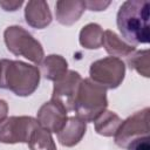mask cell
Wrapping results in <instances>:
<instances>
[{"label":"cell","mask_w":150,"mask_h":150,"mask_svg":"<svg viewBox=\"0 0 150 150\" xmlns=\"http://www.w3.org/2000/svg\"><path fill=\"white\" fill-rule=\"evenodd\" d=\"M128 64L144 77L150 76V55L149 50H138L128 56Z\"/></svg>","instance_id":"ac0fdd59"},{"label":"cell","mask_w":150,"mask_h":150,"mask_svg":"<svg viewBox=\"0 0 150 150\" xmlns=\"http://www.w3.org/2000/svg\"><path fill=\"white\" fill-rule=\"evenodd\" d=\"M149 9L148 0H128L121 5L116 22L127 43L135 46L149 42Z\"/></svg>","instance_id":"6da1fadb"},{"label":"cell","mask_w":150,"mask_h":150,"mask_svg":"<svg viewBox=\"0 0 150 150\" xmlns=\"http://www.w3.org/2000/svg\"><path fill=\"white\" fill-rule=\"evenodd\" d=\"M67 112L68 110L60 101L52 98L40 107L36 121L43 129L48 130L49 132L57 134L68 120Z\"/></svg>","instance_id":"9c48e42d"},{"label":"cell","mask_w":150,"mask_h":150,"mask_svg":"<svg viewBox=\"0 0 150 150\" xmlns=\"http://www.w3.org/2000/svg\"><path fill=\"white\" fill-rule=\"evenodd\" d=\"M110 5V1H84L86 8L90 11H103Z\"/></svg>","instance_id":"ffe728a7"},{"label":"cell","mask_w":150,"mask_h":150,"mask_svg":"<svg viewBox=\"0 0 150 150\" xmlns=\"http://www.w3.org/2000/svg\"><path fill=\"white\" fill-rule=\"evenodd\" d=\"M103 29L97 23H88L80 32V43L87 49H97L102 46Z\"/></svg>","instance_id":"2e32d148"},{"label":"cell","mask_w":150,"mask_h":150,"mask_svg":"<svg viewBox=\"0 0 150 150\" xmlns=\"http://www.w3.org/2000/svg\"><path fill=\"white\" fill-rule=\"evenodd\" d=\"M22 5V1H0V6L5 11H16L18 7Z\"/></svg>","instance_id":"44dd1931"},{"label":"cell","mask_w":150,"mask_h":150,"mask_svg":"<svg viewBox=\"0 0 150 150\" xmlns=\"http://www.w3.org/2000/svg\"><path fill=\"white\" fill-rule=\"evenodd\" d=\"M149 120L150 109L144 108L141 111L129 116L125 121H122L115 136V143L120 148H128V145L136 138L149 136Z\"/></svg>","instance_id":"52a82bcc"},{"label":"cell","mask_w":150,"mask_h":150,"mask_svg":"<svg viewBox=\"0 0 150 150\" xmlns=\"http://www.w3.org/2000/svg\"><path fill=\"white\" fill-rule=\"evenodd\" d=\"M102 46L107 50L109 55L112 57H122V56H129L135 52V46H131L123 41L116 33L112 30H104L103 32V39H102Z\"/></svg>","instance_id":"4fadbf2b"},{"label":"cell","mask_w":150,"mask_h":150,"mask_svg":"<svg viewBox=\"0 0 150 150\" xmlns=\"http://www.w3.org/2000/svg\"><path fill=\"white\" fill-rule=\"evenodd\" d=\"M86 122L77 116H71L67 120L63 128L57 132L59 142L64 146L76 145L86 134Z\"/></svg>","instance_id":"8fae6325"},{"label":"cell","mask_w":150,"mask_h":150,"mask_svg":"<svg viewBox=\"0 0 150 150\" xmlns=\"http://www.w3.org/2000/svg\"><path fill=\"white\" fill-rule=\"evenodd\" d=\"M30 116H11L0 122V142L7 144L28 143L33 130L39 127Z\"/></svg>","instance_id":"8992f818"},{"label":"cell","mask_w":150,"mask_h":150,"mask_svg":"<svg viewBox=\"0 0 150 150\" xmlns=\"http://www.w3.org/2000/svg\"><path fill=\"white\" fill-rule=\"evenodd\" d=\"M40 70L22 61L0 60V88L8 89L18 96L33 94L40 83Z\"/></svg>","instance_id":"7a4b0ae2"},{"label":"cell","mask_w":150,"mask_h":150,"mask_svg":"<svg viewBox=\"0 0 150 150\" xmlns=\"http://www.w3.org/2000/svg\"><path fill=\"white\" fill-rule=\"evenodd\" d=\"M107 89L90 79L82 80L73 109L76 116L84 122H94L107 109Z\"/></svg>","instance_id":"3957f363"},{"label":"cell","mask_w":150,"mask_h":150,"mask_svg":"<svg viewBox=\"0 0 150 150\" xmlns=\"http://www.w3.org/2000/svg\"><path fill=\"white\" fill-rule=\"evenodd\" d=\"M84 9H86L84 1L60 0V1H56L55 4V16L60 23L70 26L81 18Z\"/></svg>","instance_id":"7c38bea8"},{"label":"cell","mask_w":150,"mask_h":150,"mask_svg":"<svg viewBox=\"0 0 150 150\" xmlns=\"http://www.w3.org/2000/svg\"><path fill=\"white\" fill-rule=\"evenodd\" d=\"M7 112H8V105H7L6 101L0 100V122L6 118Z\"/></svg>","instance_id":"7402d4cb"},{"label":"cell","mask_w":150,"mask_h":150,"mask_svg":"<svg viewBox=\"0 0 150 150\" xmlns=\"http://www.w3.org/2000/svg\"><path fill=\"white\" fill-rule=\"evenodd\" d=\"M90 80L104 89L117 88L125 75V64L121 59L108 56L91 63Z\"/></svg>","instance_id":"5b68a950"},{"label":"cell","mask_w":150,"mask_h":150,"mask_svg":"<svg viewBox=\"0 0 150 150\" xmlns=\"http://www.w3.org/2000/svg\"><path fill=\"white\" fill-rule=\"evenodd\" d=\"M30 150H56L52 132L43 129L42 127H36L27 143Z\"/></svg>","instance_id":"e0dca14e"},{"label":"cell","mask_w":150,"mask_h":150,"mask_svg":"<svg viewBox=\"0 0 150 150\" xmlns=\"http://www.w3.org/2000/svg\"><path fill=\"white\" fill-rule=\"evenodd\" d=\"M94 122H95V130L97 131V134L110 137L116 134L118 127L122 123V120L115 112L104 110Z\"/></svg>","instance_id":"9a60e30c"},{"label":"cell","mask_w":150,"mask_h":150,"mask_svg":"<svg viewBox=\"0 0 150 150\" xmlns=\"http://www.w3.org/2000/svg\"><path fill=\"white\" fill-rule=\"evenodd\" d=\"M7 49L16 56H23L34 63H41L45 53L41 43L20 26L7 27L4 32Z\"/></svg>","instance_id":"277c9868"},{"label":"cell","mask_w":150,"mask_h":150,"mask_svg":"<svg viewBox=\"0 0 150 150\" xmlns=\"http://www.w3.org/2000/svg\"><path fill=\"white\" fill-rule=\"evenodd\" d=\"M41 73L43 75L45 79L50 80V81H57L60 80L68 70V63L66 61V59L61 55H56V54H52L46 56L41 63Z\"/></svg>","instance_id":"5bb4252c"},{"label":"cell","mask_w":150,"mask_h":150,"mask_svg":"<svg viewBox=\"0 0 150 150\" xmlns=\"http://www.w3.org/2000/svg\"><path fill=\"white\" fill-rule=\"evenodd\" d=\"M81 82L82 77L77 71L68 70L60 80L54 82L52 98L60 101L67 110H73Z\"/></svg>","instance_id":"ba28073f"},{"label":"cell","mask_w":150,"mask_h":150,"mask_svg":"<svg viewBox=\"0 0 150 150\" xmlns=\"http://www.w3.org/2000/svg\"><path fill=\"white\" fill-rule=\"evenodd\" d=\"M129 150H150V138L149 136H143L134 139L129 145Z\"/></svg>","instance_id":"d6986e66"},{"label":"cell","mask_w":150,"mask_h":150,"mask_svg":"<svg viewBox=\"0 0 150 150\" xmlns=\"http://www.w3.org/2000/svg\"><path fill=\"white\" fill-rule=\"evenodd\" d=\"M25 18L29 26L42 29L52 22V13L49 6L42 0L28 1L25 8Z\"/></svg>","instance_id":"30bf717a"}]
</instances>
